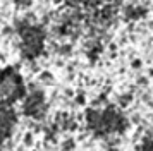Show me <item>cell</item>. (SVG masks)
<instances>
[{"label": "cell", "mask_w": 153, "mask_h": 151, "mask_svg": "<svg viewBox=\"0 0 153 151\" xmlns=\"http://www.w3.org/2000/svg\"><path fill=\"white\" fill-rule=\"evenodd\" d=\"M141 65H143L141 58H134V60L131 62V67H132V69H141Z\"/></svg>", "instance_id": "6da1fadb"}]
</instances>
